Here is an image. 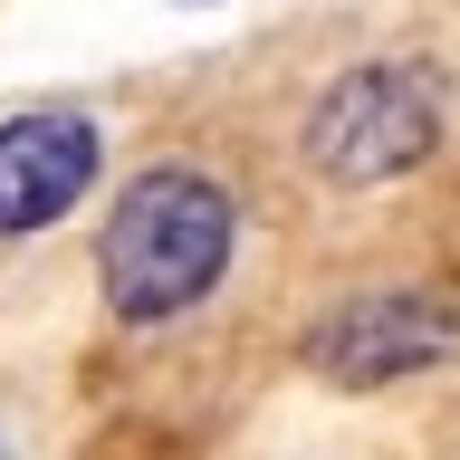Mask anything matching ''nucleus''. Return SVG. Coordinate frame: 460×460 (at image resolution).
Listing matches in <instances>:
<instances>
[{"mask_svg": "<svg viewBox=\"0 0 460 460\" xmlns=\"http://www.w3.org/2000/svg\"><path fill=\"white\" fill-rule=\"evenodd\" d=\"M230 250H240V211L211 172L154 164L106 201L96 230V297L115 326H172L221 288Z\"/></svg>", "mask_w": 460, "mask_h": 460, "instance_id": "nucleus-1", "label": "nucleus"}, {"mask_svg": "<svg viewBox=\"0 0 460 460\" xmlns=\"http://www.w3.org/2000/svg\"><path fill=\"white\" fill-rule=\"evenodd\" d=\"M441 67L422 58H374V67H345L326 96L307 106V172L365 192V182H394V172H422L441 154Z\"/></svg>", "mask_w": 460, "mask_h": 460, "instance_id": "nucleus-2", "label": "nucleus"}, {"mask_svg": "<svg viewBox=\"0 0 460 460\" xmlns=\"http://www.w3.org/2000/svg\"><path fill=\"white\" fill-rule=\"evenodd\" d=\"M441 355H460V316L422 288L402 297H345L326 326L307 336V365L336 384V394H374V384H402V374H431Z\"/></svg>", "mask_w": 460, "mask_h": 460, "instance_id": "nucleus-3", "label": "nucleus"}, {"mask_svg": "<svg viewBox=\"0 0 460 460\" xmlns=\"http://www.w3.org/2000/svg\"><path fill=\"white\" fill-rule=\"evenodd\" d=\"M106 144L77 106H29L0 115V240H39L96 192Z\"/></svg>", "mask_w": 460, "mask_h": 460, "instance_id": "nucleus-4", "label": "nucleus"}, {"mask_svg": "<svg viewBox=\"0 0 460 460\" xmlns=\"http://www.w3.org/2000/svg\"><path fill=\"white\" fill-rule=\"evenodd\" d=\"M182 10H201V0H182Z\"/></svg>", "mask_w": 460, "mask_h": 460, "instance_id": "nucleus-5", "label": "nucleus"}, {"mask_svg": "<svg viewBox=\"0 0 460 460\" xmlns=\"http://www.w3.org/2000/svg\"><path fill=\"white\" fill-rule=\"evenodd\" d=\"M0 460H10V451H0Z\"/></svg>", "mask_w": 460, "mask_h": 460, "instance_id": "nucleus-6", "label": "nucleus"}]
</instances>
